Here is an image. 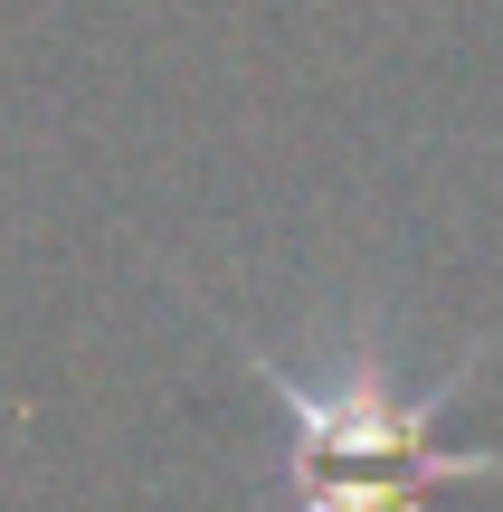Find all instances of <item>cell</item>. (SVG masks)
<instances>
[{"label":"cell","mask_w":503,"mask_h":512,"mask_svg":"<svg viewBox=\"0 0 503 512\" xmlns=\"http://www.w3.org/2000/svg\"><path fill=\"white\" fill-rule=\"evenodd\" d=\"M247 370L266 380V399L285 408V512H437V484H485L503 475L494 446H447L437 418L466 399V380L485 370L494 342H475L437 380H399V361L380 342H342L333 361L295 370L266 342H238Z\"/></svg>","instance_id":"obj_1"}]
</instances>
